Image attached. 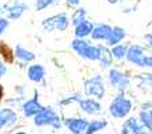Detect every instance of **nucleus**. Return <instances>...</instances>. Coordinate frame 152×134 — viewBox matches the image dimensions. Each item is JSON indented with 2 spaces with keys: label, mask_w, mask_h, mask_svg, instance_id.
<instances>
[{
  "label": "nucleus",
  "mask_w": 152,
  "mask_h": 134,
  "mask_svg": "<svg viewBox=\"0 0 152 134\" xmlns=\"http://www.w3.org/2000/svg\"><path fill=\"white\" fill-rule=\"evenodd\" d=\"M72 48L79 54L80 56L88 59V61H99L100 48L97 46H92L88 42L83 40V38H77L72 42Z\"/></svg>",
  "instance_id": "nucleus-1"
},
{
  "label": "nucleus",
  "mask_w": 152,
  "mask_h": 134,
  "mask_svg": "<svg viewBox=\"0 0 152 134\" xmlns=\"http://www.w3.org/2000/svg\"><path fill=\"white\" fill-rule=\"evenodd\" d=\"M132 109V103L128 98L123 97V95H119L115 99L112 101L110 106V114L113 117V118H126L129 114Z\"/></svg>",
  "instance_id": "nucleus-2"
},
{
  "label": "nucleus",
  "mask_w": 152,
  "mask_h": 134,
  "mask_svg": "<svg viewBox=\"0 0 152 134\" xmlns=\"http://www.w3.org/2000/svg\"><path fill=\"white\" fill-rule=\"evenodd\" d=\"M35 124L37 126H53L55 129H60L61 124H60V118L59 115L52 110L51 107H44L42 111L35 115Z\"/></svg>",
  "instance_id": "nucleus-3"
},
{
  "label": "nucleus",
  "mask_w": 152,
  "mask_h": 134,
  "mask_svg": "<svg viewBox=\"0 0 152 134\" xmlns=\"http://www.w3.org/2000/svg\"><path fill=\"white\" fill-rule=\"evenodd\" d=\"M69 26V20L66 13H59V15L51 16V18L43 20V28L47 32H52L55 30L59 31H66Z\"/></svg>",
  "instance_id": "nucleus-4"
},
{
  "label": "nucleus",
  "mask_w": 152,
  "mask_h": 134,
  "mask_svg": "<svg viewBox=\"0 0 152 134\" xmlns=\"http://www.w3.org/2000/svg\"><path fill=\"white\" fill-rule=\"evenodd\" d=\"M84 93L86 95H94L96 97L97 99H102L104 97V93H105V89H104V83H103V78L100 75H96L94 78L88 79V81L84 83Z\"/></svg>",
  "instance_id": "nucleus-5"
},
{
  "label": "nucleus",
  "mask_w": 152,
  "mask_h": 134,
  "mask_svg": "<svg viewBox=\"0 0 152 134\" xmlns=\"http://www.w3.org/2000/svg\"><path fill=\"white\" fill-rule=\"evenodd\" d=\"M27 10H28V7L19 0H13L3 7V12H5L7 18L10 19H19Z\"/></svg>",
  "instance_id": "nucleus-6"
},
{
  "label": "nucleus",
  "mask_w": 152,
  "mask_h": 134,
  "mask_svg": "<svg viewBox=\"0 0 152 134\" xmlns=\"http://www.w3.org/2000/svg\"><path fill=\"white\" fill-rule=\"evenodd\" d=\"M144 50L143 47L137 44H132L131 47H128L127 50V54H126V58L129 63L135 64V66H139V67H143L144 66Z\"/></svg>",
  "instance_id": "nucleus-7"
},
{
  "label": "nucleus",
  "mask_w": 152,
  "mask_h": 134,
  "mask_svg": "<svg viewBox=\"0 0 152 134\" xmlns=\"http://www.w3.org/2000/svg\"><path fill=\"white\" fill-rule=\"evenodd\" d=\"M110 82L111 84H112L113 87H118V89L120 90H124L127 86H128L129 83V79L127 78L126 75H124L121 71L116 70V68H112V70L110 71Z\"/></svg>",
  "instance_id": "nucleus-8"
},
{
  "label": "nucleus",
  "mask_w": 152,
  "mask_h": 134,
  "mask_svg": "<svg viewBox=\"0 0 152 134\" xmlns=\"http://www.w3.org/2000/svg\"><path fill=\"white\" fill-rule=\"evenodd\" d=\"M43 106L39 103V99H37V93H35V97L32 99L27 101L26 103L23 105V111L26 114V117H34L36 115L39 111L43 110Z\"/></svg>",
  "instance_id": "nucleus-9"
},
{
  "label": "nucleus",
  "mask_w": 152,
  "mask_h": 134,
  "mask_svg": "<svg viewBox=\"0 0 152 134\" xmlns=\"http://www.w3.org/2000/svg\"><path fill=\"white\" fill-rule=\"evenodd\" d=\"M88 124L89 122L87 121V119H83V118H69L66 121V125H67V127H68V130L72 133H75V134L86 132Z\"/></svg>",
  "instance_id": "nucleus-10"
},
{
  "label": "nucleus",
  "mask_w": 152,
  "mask_h": 134,
  "mask_svg": "<svg viewBox=\"0 0 152 134\" xmlns=\"http://www.w3.org/2000/svg\"><path fill=\"white\" fill-rule=\"evenodd\" d=\"M112 32V27L108 24H97L96 27H94L91 35L92 39L95 40H108V38L111 36Z\"/></svg>",
  "instance_id": "nucleus-11"
},
{
  "label": "nucleus",
  "mask_w": 152,
  "mask_h": 134,
  "mask_svg": "<svg viewBox=\"0 0 152 134\" xmlns=\"http://www.w3.org/2000/svg\"><path fill=\"white\" fill-rule=\"evenodd\" d=\"M80 109L87 114H97L102 111V105L94 99H80Z\"/></svg>",
  "instance_id": "nucleus-12"
},
{
  "label": "nucleus",
  "mask_w": 152,
  "mask_h": 134,
  "mask_svg": "<svg viewBox=\"0 0 152 134\" xmlns=\"http://www.w3.org/2000/svg\"><path fill=\"white\" fill-rule=\"evenodd\" d=\"M18 121V115L11 109H0V129L3 126H10Z\"/></svg>",
  "instance_id": "nucleus-13"
},
{
  "label": "nucleus",
  "mask_w": 152,
  "mask_h": 134,
  "mask_svg": "<svg viewBox=\"0 0 152 134\" xmlns=\"http://www.w3.org/2000/svg\"><path fill=\"white\" fill-rule=\"evenodd\" d=\"M92 30H94V23L88 20H83L81 23L75 26V35L76 38H86L91 34Z\"/></svg>",
  "instance_id": "nucleus-14"
},
{
  "label": "nucleus",
  "mask_w": 152,
  "mask_h": 134,
  "mask_svg": "<svg viewBox=\"0 0 152 134\" xmlns=\"http://www.w3.org/2000/svg\"><path fill=\"white\" fill-rule=\"evenodd\" d=\"M124 38H126V30L121 28V27H115V28H112L111 36L108 38V40H107V44L108 46L119 44Z\"/></svg>",
  "instance_id": "nucleus-15"
},
{
  "label": "nucleus",
  "mask_w": 152,
  "mask_h": 134,
  "mask_svg": "<svg viewBox=\"0 0 152 134\" xmlns=\"http://www.w3.org/2000/svg\"><path fill=\"white\" fill-rule=\"evenodd\" d=\"M44 74H45L44 67L40 66V64H34V66L28 68V78L32 82H40L44 78Z\"/></svg>",
  "instance_id": "nucleus-16"
},
{
  "label": "nucleus",
  "mask_w": 152,
  "mask_h": 134,
  "mask_svg": "<svg viewBox=\"0 0 152 134\" xmlns=\"http://www.w3.org/2000/svg\"><path fill=\"white\" fill-rule=\"evenodd\" d=\"M100 48V55H99V62L102 64V67H110L112 63V53L104 46H99Z\"/></svg>",
  "instance_id": "nucleus-17"
},
{
  "label": "nucleus",
  "mask_w": 152,
  "mask_h": 134,
  "mask_svg": "<svg viewBox=\"0 0 152 134\" xmlns=\"http://www.w3.org/2000/svg\"><path fill=\"white\" fill-rule=\"evenodd\" d=\"M123 133H142V125L136 118H128L123 125Z\"/></svg>",
  "instance_id": "nucleus-18"
},
{
  "label": "nucleus",
  "mask_w": 152,
  "mask_h": 134,
  "mask_svg": "<svg viewBox=\"0 0 152 134\" xmlns=\"http://www.w3.org/2000/svg\"><path fill=\"white\" fill-rule=\"evenodd\" d=\"M15 55L18 56L20 61L23 62H32L35 59V54H32L31 51L26 50V48H23L21 46H16L15 48Z\"/></svg>",
  "instance_id": "nucleus-19"
},
{
  "label": "nucleus",
  "mask_w": 152,
  "mask_h": 134,
  "mask_svg": "<svg viewBox=\"0 0 152 134\" xmlns=\"http://www.w3.org/2000/svg\"><path fill=\"white\" fill-rule=\"evenodd\" d=\"M112 56L115 59H118V61H121V59H124L126 58V54H127V46H124V44H115V46H112Z\"/></svg>",
  "instance_id": "nucleus-20"
},
{
  "label": "nucleus",
  "mask_w": 152,
  "mask_h": 134,
  "mask_svg": "<svg viewBox=\"0 0 152 134\" xmlns=\"http://www.w3.org/2000/svg\"><path fill=\"white\" fill-rule=\"evenodd\" d=\"M105 126H107V121H92V122H89L88 126H87L86 133L92 134V133L100 132V130L104 129Z\"/></svg>",
  "instance_id": "nucleus-21"
},
{
  "label": "nucleus",
  "mask_w": 152,
  "mask_h": 134,
  "mask_svg": "<svg viewBox=\"0 0 152 134\" xmlns=\"http://www.w3.org/2000/svg\"><path fill=\"white\" fill-rule=\"evenodd\" d=\"M140 121L147 129L152 130V110H143L140 111Z\"/></svg>",
  "instance_id": "nucleus-22"
},
{
  "label": "nucleus",
  "mask_w": 152,
  "mask_h": 134,
  "mask_svg": "<svg viewBox=\"0 0 152 134\" xmlns=\"http://www.w3.org/2000/svg\"><path fill=\"white\" fill-rule=\"evenodd\" d=\"M0 54H1V56L4 58V61L8 62V63H11V62L13 61V55H15V54H12V50H11L8 46H5V44L0 46Z\"/></svg>",
  "instance_id": "nucleus-23"
},
{
  "label": "nucleus",
  "mask_w": 152,
  "mask_h": 134,
  "mask_svg": "<svg viewBox=\"0 0 152 134\" xmlns=\"http://www.w3.org/2000/svg\"><path fill=\"white\" fill-rule=\"evenodd\" d=\"M86 15H87V11L84 8H79V10L75 11V13L72 15V23L75 24H79L81 23L83 20H86Z\"/></svg>",
  "instance_id": "nucleus-24"
},
{
  "label": "nucleus",
  "mask_w": 152,
  "mask_h": 134,
  "mask_svg": "<svg viewBox=\"0 0 152 134\" xmlns=\"http://www.w3.org/2000/svg\"><path fill=\"white\" fill-rule=\"evenodd\" d=\"M56 1H58V0H36L35 8H36V11H42V10H44V8L52 5L53 3H56Z\"/></svg>",
  "instance_id": "nucleus-25"
},
{
  "label": "nucleus",
  "mask_w": 152,
  "mask_h": 134,
  "mask_svg": "<svg viewBox=\"0 0 152 134\" xmlns=\"http://www.w3.org/2000/svg\"><path fill=\"white\" fill-rule=\"evenodd\" d=\"M7 27H8V20L4 18H0V35L7 30Z\"/></svg>",
  "instance_id": "nucleus-26"
},
{
  "label": "nucleus",
  "mask_w": 152,
  "mask_h": 134,
  "mask_svg": "<svg viewBox=\"0 0 152 134\" xmlns=\"http://www.w3.org/2000/svg\"><path fill=\"white\" fill-rule=\"evenodd\" d=\"M144 39H145V42H147V46L152 50V34L144 35Z\"/></svg>",
  "instance_id": "nucleus-27"
},
{
  "label": "nucleus",
  "mask_w": 152,
  "mask_h": 134,
  "mask_svg": "<svg viewBox=\"0 0 152 134\" xmlns=\"http://www.w3.org/2000/svg\"><path fill=\"white\" fill-rule=\"evenodd\" d=\"M144 66L152 68V56H144Z\"/></svg>",
  "instance_id": "nucleus-28"
},
{
  "label": "nucleus",
  "mask_w": 152,
  "mask_h": 134,
  "mask_svg": "<svg viewBox=\"0 0 152 134\" xmlns=\"http://www.w3.org/2000/svg\"><path fill=\"white\" fill-rule=\"evenodd\" d=\"M5 73H7V68H5L4 64H1V63H0V78H1V76L4 75Z\"/></svg>",
  "instance_id": "nucleus-29"
},
{
  "label": "nucleus",
  "mask_w": 152,
  "mask_h": 134,
  "mask_svg": "<svg viewBox=\"0 0 152 134\" xmlns=\"http://www.w3.org/2000/svg\"><path fill=\"white\" fill-rule=\"evenodd\" d=\"M67 3H68L69 5H77L79 3H80V0H67Z\"/></svg>",
  "instance_id": "nucleus-30"
},
{
  "label": "nucleus",
  "mask_w": 152,
  "mask_h": 134,
  "mask_svg": "<svg viewBox=\"0 0 152 134\" xmlns=\"http://www.w3.org/2000/svg\"><path fill=\"white\" fill-rule=\"evenodd\" d=\"M108 1H110L111 4H115V3H120V1H123V0H108Z\"/></svg>",
  "instance_id": "nucleus-31"
},
{
  "label": "nucleus",
  "mask_w": 152,
  "mask_h": 134,
  "mask_svg": "<svg viewBox=\"0 0 152 134\" xmlns=\"http://www.w3.org/2000/svg\"><path fill=\"white\" fill-rule=\"evenodd\" d=\"M1 95H3V87L0 86V98H1Z\"/></svg>",
  "instance_id": "nucleus-32"
},
{
  "label": "nucleus",
  "mask_w": 152,
  "mask_h": 134,
  "mask_svg": "<svg viewBox=\"0 0 152 134\" xmlns=\"http://www.w3.org/2000/svg\"><path fill=\"white\" fill-rule=\"evenodd\" d=\"M3 13V7H0V15Z\"/></svg>",
  "instance_id": "nucleus-33"
}]
</instances>
